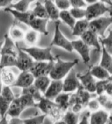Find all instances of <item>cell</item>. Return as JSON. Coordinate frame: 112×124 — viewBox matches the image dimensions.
Listing matches in <instances>:
<instances>
[{
    "label": "cell",
    "mask_w": 112,
    "mask_h": 124,
    "mask_svg": "<svg viewBox=\"0 0 112 124\" xmlns=\"http://www.w3.org/2000/svg\"><path fill=\"white\" fill-rule=\"evenodd\" d=\"M36 103L31 96L22 94L14 98L10 103L7 115L12 117H19L23 112L27 108H36Z\"/></svg>",
    "instance_id": "6da1fadb"
},
{
    "label": "cell",
    "mask_w": 112,
    "mask_h": 124,
    "mask_svg": "<svg viewBox=\"0 0 112 124\" xmlns=\"http://www.w3.org/2000/svg\"><path fill=\"white\" fill-rule=\"evenodd\" d=\"M55 57L52 70L49 76L51 80H62L64 78L79 61L78 59L70 61H64L60 58L59 55H57Z\"/></svg>",
    "instance_id": "7a4b0ae2"
},
{
    "label": "cell",
    "mask_w": 112,
    "mask_h": 124,
    "mask_svg": "<svg viewBox=\"0 0 112 124\" xmlns=\"http://www.w3.org/2000/svg\"><path fill=\"white\" fill-rule=\"evenodd\" d=\"M36 108L39 109L43 113V114L49 116L55 121L61 120L65 113L54 101L43 96L38 103H36Z\"/></svg>",
    "instance_id": "3957f363"
},
{
    "label": "cell",
    "mask_w": 112,
    "mask_h": 124,
    "mask_svg": "<svg viewBox=\"0 0 112 124\" xmlns=\"http://www.w3.org/2000/svg\"><path fill=\"white\" fill-rule=\"evenodd\" d=\"M5 11L12 14L16 21H19L30 27L34 30H37L41 23V19L34 16L32 10H27L25 12H20L9 7H6Z\"/></svg>",
    "instance_id": "277c9868"
},
{
    "label": "cell",
    "mask_w": 112,
    "mask_h": 124,
    "mask_svg": "<svg viewBox=\"0 0 112 124\" xmlns=\"http://www.w3.org/2000/svg\"><path fill=\"white\" fill-rule=\"evenodd\" d=\"M21 49L26 52L34 61L49 62L55 60V56H53L51 53V46L41 48L32 46L28 48H21Z\"/></svg>",
    "instance_id": "5b68a950"
},
{
    "label": "cell",
    "mask_w": 112,
    "mask_h": 124,
    "mask_svg": "<svg viewBox=\"0 0 112 124\" xmlns=\"http://www.w3.org/2000/svg\"><path fill=\"white\" fill-rule=\"evenodd\" d=\"M60 21L59 20L56 21L55 23L54 34L50 46L60 47L64 49L67 52L72 53L73 50L72 42L69 40L62 33L60 28Z\"/></svg>",
    "instance_id": "8992f818"
},
{
    "label": "cell",
    "mask_w": 112,
    "mask_h": 124,
    "mask_svg": "<svg viewBox=\"0 0 112 124\" xmlns=\"http://www.w3.org/2000/svg\"><path fill=\"white\" fill-rule=\"evenodd\" d=\"M112 25V16H101L89 21V30L98 36H104L107 29Z\"/></svg>",
    "instance_id": "52a82bcc"
},
{
    "label": "cell",
    "mask_w": 112,
    "mask_h": 124,
    "mask_svg": "<svg viewBox=\"0 0 112 124\" xmlns=\"http://www.w3.org/2000/svg\"><path fill=\"white\" fill-rule=\"evenodd\" d=\"M111 7L107 6L104 3L100 1H97L94 3L90 4L85 8V19L88 21H91L102 16L107 12H110Z\"/></svg>",
    "instance_id": "ba28073f"
},
{
    "label": "cell",
    "mask_w": 112,
    "mask_h": 124,
    "mask_svg": "<svg viewBox=\"0 0 112 124\" xmlns=\"http://www.w3.org/2000/svg\"><path fill=\"white\" fill-rule=\"evenodd\" d=\"M63 82V92L70 93L76 91L81 85L77 77V73L74 69H72L68 73Z\"/></svg>",
    "instance_id": "9c48e42d"
},
{
    "label": "cell",
    "mask_w": 112,
    "mask_h": 124,
    "mask_svg": "<svg viewBox=\"0 0 112 124\" xmlns=\"http://www.w3.org/2000/svg\"><path fill=\"white\" fill-rule=\"evenodd\" d=\"M34 63L33 59L18 45V55L16 67L21 72L29 71Z\"/></svg>",
    "instance_id": "30bf717a"
},
{
    "label": "cell",
    "mask_w": 112,
    "mask_h": 124,
    "mask_svg": "<svg viewBox=\"0 0 112 124\" xmlns=\"http://www.w3.org/2000/svg\"><path fill=\"white\" fill-rule=\"evenodd\" d=\"M54 61H34V64L29 71L33 74L34 78L42 76H49L52 70Z\"/></svg>",
    "instance_id": "8fae6325"
},
{
    "label": "cell",
    "mask_w": 112,
    "mask_h": 124,
    "mask_svg": "<svg viewBox=\"0 0 112 124\" xmlns=\"http://www.w3.org/2000/svg\"><path fill=\"white\" fill-rule=\"evenodd\" d=\"M80 84L85 90L91 93H95L96 81L90 73L89 68L84 73H77Z\"/></svg>",
    "instance_id": "7c38bea8"
},
{
    "label": "cell",
    "mask_w": 112,
    "mask_h": 124,
    "mask_svg": "<svg viewBox=\"0 0 112 124\" xmlns=\"http://www.w3.org/2000/svg\"><path fill=\"white\" fill-rule=\"evenodd\" d=\"M73 50L78 53L85 64L90 61V47L80 39L71 41Z\"/></svg>",
    "instance_id": "4fadbf2b"
},
{
    "label": "cell",
    "mask_w": 112,
    "mask_h": 124,
    "mask_svg": "<svg viewBox=\"0 0 112 124\" xmlns=\"http://www.w3.org/2000/svg\"><path fill=\"white\" fill-rule=\"evenodd\" d=\"M63 92V82L62 80H51L48 89L43 94V97L53 100Z\"/></svg>",
    "instance_id": "5bb4252c"
},
{
    "label": "cell",
    "mask_w": 112,
    "mask_h": 124,
    "mask_svg": "<svg viewBox=\"0 0 112 124\" xmlns=\"http://www.w3.org/2000/svg\"><path fill=\"white\" fill-rule=\"evenodd\" d=\"M35 78L30 71H22L16 77L13 87L25 89L33 84Z\"/></svg>",
    "instance_id": "9a60e30c"
},
{
    "label": "cell",
    "mask_w": 112,
    "mask_h": 124,
    "mask_svg": "<svg viewBox=\"0 0 112 124\" xmlns=\"http://www.w3.org/2000/svg\"><path fill=\"white\" fill-rule=\"evenodd\" d=\"M80 39L90 47L95 48L97 52L101 51V45L98 36L93 32L88 30L80 36Z\"/></svg>",
    "instance_id": "2e32d148"
},
{
    "label": "cell",
    "mask_w": 112,
    "mask_h": 124,
    "mask_svg": "<svg viewBox=\"0 0 112 124\" xmlns=\"http://www.w3.org/2000/svg\"><path fill=\"white\" fill-rule=\"evenodd\" d=\"M110 114L104 109H99L90 113V124H107Z\"/></svg>",
    "instance_id": "e0dca14e"
},
{
    "label": "cell",
    "mask_w": 112,
    "mask_h": 124,
    "mask_svg": "<svg viewBox=\"0 0 112 124\" xmlns=\"http://www.w3.org/2000/svg\"><path fill=\"white\" fill-rule=\"evenodd\" d=\"M16 74L9 68H3L1 69L0 78L4 86L13 87L16 79Z\"/></svg>",
    "instance_id": "ac0fdd59"
},
{
    "label": "cell",
    "mask_w": 112,
    "mask_h": 124,
    "mask_svg": "<svg viewBox=\"0 0 112 124\" xmlns=\"http://www.w3.org/2000/svg\"><path fill=\"white\" fill-rule=\"evenodd\" d=\"M89 70L91 75L99 80L109 79L111 77V74L99 65L90 66Z\"/></svg>",
    "instance_id": "d6986e66"
},
{
    "label": "cell",
    "mask_w": 112,
    "mask_h": 124,
    "mask_svg": "<svg viewBox=\"0 0 112 124\" xmlns=\"http://www.w3.org/2000/svg\"><path fill=\"white\" fill-rule=\"evenodd\" d=\"M99 65L106 70L112 75V56L104 47L101 46V58Z\"/></svg>",
    "instance_id": "ffe728a7"
},
{
    "label": "cell",
    "mask_w": 112,
    "mask_h": 124,
    "mask_svg": "<svg viewBox=\"0 0 112 124\" xmlns=\"http://www.w3.org/2000/svg\"><path fill=\"white\" fill-rule=\"evenodd\" d=\"M44 7L48 14V19L54 21H57L59 19L60 10L56 6L51 0H45Z\"/></svg>",
    "instance_id": "44dd1931"
},
{
    "label": "cell",
    "mask_w": 112,
    "mask_h": 124,
    "mask_svg": "<svg viewBox=\"0 0 112 124\" xmlns=\"http://www.w3.org/2000/svg\"><path fill=\"white\" fill-rule=\"evenodd\" d=\"M89 21L85 18L78 20L73 26L72 30V35L75 36H80L89 30Z\"/></svg>",
    "instance_id": "7402d4cb"
},
{
    "label": "cell",
    "mask_w": 112,
    "mask_h": 124,
    "mask_svg": "<svg viewBox=\"0 0 112 124\" xmlns=\"http://www.w3.org/2000/svg\"><path fill=\"white\" fill-rule=\"evenodd\" d=\"M70 96L69 93L62 92L54 99V102L64 112H66L70 108Z\"/></svg>",
    "instance_id": "603a6c76"
},
{
    "label": "cell",
    "mask_w": 112,
    "mask_h": 124,
    "mask_svg": "<svg viewBox=\"0 0 112 124\" xmlns=\"http://www.w3.org/2000/svg\"><path fill=\"white\" fill-rule=\"evenodd\" d=\"M51 79L49 76H42L35 78L33 85L40 91L42 94H44L48 89L51 83Z\"/></svg>",
    "instance_id": "cb8c5ba5"
},
{
    "label": "cell",
    "mask_w": 112,
    "mask_h": 124,
    "mask_svg": "<svg viewBox=\"0 0 112 124\" xmlns=\"http://www.w3.org/2000/svg\"><path fill=\"white\" fill-rule=\"evenodd\" d=\"M96 98L101 107H102L104 108V110L109 114H112V97H110L107 94L103 93L98 95Z\"/></svg>",
    "instance_id": "d4e9b609"
},
{
    "label": "cell",
    "mask_w": 112,
    "mask_h": 124,
    "mask_svg": "<svg viewBox=\"0 0 112 124\" xmlns=\"http://www.w3.org/2000/svg\"><path fill=\"white\" fill-rule=\"evenodd\" d=\"M25 34L24 30L21 28V27L19 26L16 23H13L10 27L9 30V36L11 39L14 41H18L24 39Z\"/></svg>",
    "instance_id": "484cf974"
},
{
    "label": "cell",
    "mask_w": 112,
    "mask_h": 124,
    "mask_svg": "<svg viewBox=\"0 0 112 124\" xmlns=\"http://www.w3.org/2000/svg\"><path fill=\"white\" fill-rule=\"evenodd\" d=\"M21 93L26 94L30 96L36 103H38L43 96H42V93H40V91L33 84L26 88L23 89Z\"/></svg>",
    "instance_id": "4316f807"
},
{
    "label": "cell",
    "mask_w": 112,
    "mask_h": 124,
    "mask_svg": "<svg viewBox=\"0 0 112 124\" xmlns=\"http://www.w3.org/2000/svg\"><path fill=\"white\" fill-rule=\"evenodd\" d=\"M39 37L40 33L38 32L33 29H30L25 32L24 39L27 45L32 46H34V45L38 42Z\"/></svg>",
    "instance_id": "83f0119b"
},
{
    "label": "cell",
    "mask_w": 112,
    "mask_h": 124,
    "mask_svg": "<svg viewBox=\"0 0 112 124\" xmlns=\"http://www.w3.org/2000/svg\"><path fill=\"white\" fill-rule=\"evenodd\" d=\"M61 120L65 124H78L79 122V114L72 112L71 110H67Z\"/></svg>",
    "instance_id": "f1b7e54d"
},
{
    "label": "cell",
    "mask_w": 112,
    "mask_h": 124,
    "mask_svg": "<svg viewBox=\"0 0 112 124\" xmlns=\"http://www.w3.org/2000/svg\"><path fill=\"white\" fill-rule=\"evenodd\" d=\"M59 18L71 29H73L76 22V19L73 18L68 10H61L59 14Z\"/></svg>",
    "instance_id": "f546056e"
},
{
    "label": "cell",
    "mask_w": 112,
    "mask_h": 124,
    "mask_svg": "<svg viewBox=\"0 0 112 124\" xmlns=\"http://www.w3.org/2000/svg\"><path fill=\"white\" fill-rule=\"evenodd\" d=\"M32 11L34 16H36V18L48 19V14H47L44 6L43 5L42 3L39 1L37 2L35 5V7Z\"/></svg>",
    "instance_id": "4dcf8cb0"
},
{
    "label": "cell",
    "mask_w": 112,
    "mask_h": 124,
    "mask_svg": "<svg viewBox=\"0 0 112 124\" xmlns=\"http://www.w3.org/2000/svg\"><path fill=\"white\" fill-rule=\"evenodd\" d=\"M31 3V2L29 0H20L16 3L11 4L8 7L17 10L18 12H25L29 10V8Z\"/></svg>",
    "instance_id": "1f68e13d"
},
{
    "label": "cell",
    "mask_w": 112,
    "mask_h": 124,
    "mask_svg": "<svg viewBox=\"0 0 112 124\" xmlns=\"http://www.w3.org/2000/svg\"><path fill=\"white\" fill-rule=\"evenodd\" d=\"M101 46L104 47L106 50L112 56V30L109 31L106 37L99 38Z\"/></svg>",
    "instance_id": "d6a6232c"
},
{
    "label": "cell",
    "mask_w": 112,
    "mask_h": 124,
    "mask_svg": "<svg viewBox=\"0 0 112 124\" xmlns=\"http://www.w3.org/2000/svg\"><path fill=\"white\" fill-rule=\"evenodd\" d=\"M46 115L44 114L36 115V116L23 119L24 124H43Z\"/></svg>",
    "instance_id": "836d02e7"
},
{
    "label": "cell",
    "mask_w": 112,
    "mask_h": 124,
    "mask_svg": "<svg viewBox=\"0 0 112 124\" xmlns=\"http://www.w3.org/2000/svg\"><path fill=\"white\" fill-rule=\"evenodd\" d=\"M71 14L75 19L80 20L85 18L86 10L84 8H72L69 10Z\"/></svg>",
    "instance_id": "e575fe53"
},
{
    "label": "cell",
    "mask_w": 112,
    "mask_h": 124,
    "mask_svg": "<svg viewBox=\"0 0 112 124\" xmlns=\"http://www.w3.org/2000/svg\"><path fill=\"white\" fill-rule=\"evenodd\" d=\"M0 96L5 98V99L7 100L10 102L13 101L14 98H16V96H14V94L11 89V87L8 86H4L2 90L1 93L0 94Z\"/></svg>",
    "instance_id": "d590c367"
},
{
    "label": "cell",
    "mask_w": 112,
    "mask_h": 124,
    "mask_svg": "<svg viewBox=\"0 0 112 124\" xmlns=\"http://www.w3.org/2000/svg\"><path fill=\"white\" fill-rule=\"evenodd\" d=\"M11 102L0 96V116L3 117L7 115Z\"/></svg>",
    "instance_id": "8d00e7d4"
},
{
    "label": "cell",
    "mask_w": 112,
    "mask_h": 124,
    "mask_svg": "<svg viewBox=\"0 0 112 124\" xmlns=\"http://www.w3.org/2000/svg\"><path fill=\"white\" fill-rule=\"evenodd\" d=\"M109 79L98 80L96 82L95 93L98 96L101 95V94L105 93V87H106V85Z\"/></svg>",
    "instance_id": "74e56055"
},
{
    "label": "cell",
    "mask_w": 112,
    "mask_h": 124,
    "mask_svg": "<svg viewBox=\"0 0 112 124\" xmlns=\"http://www.w3.org/2000/svg\"><path fill=\"white\" fill-rule=\"evenodd\" d=\"M54 3L60 10H68L71 7L69 0H55Z\"/></svg>",
    "instance_id": "f35d334b"
},
{
    "label": "cell",
    "mask_w": 112,
    "mask_h": 124,
    "mask_svg": "<svg viewBox=\"0 0 112 124\" xmlns=\"http://www.w3.org/2000/svg\"><path fill=\"white\" fill-rule=\"evenodd\" d=\"M87 107H88L90 111L92 113L100 109L101 106L97 98H96V99L94 98V99H91L88 102Z\"/></svg>",
    "instance_id": "ab89813d"
},
{
    "label": "cell",
    "mask_w": 112,
    "mask_h": 124,
    "mask_svg": "<svg viewBox=\"0 0 112 124\" xmlns=\"http://www.w3.org/2000/svg\"><path fill=\"white\" fill-rule=\"evenodd\" d=\"M72 8H84L87 7V3L84 0H69Z\"/></svg>",
    "instance_id": "60d3db41"
},
{
    "label": "cell",
    "mask_w": 112,
    "mask_h": 124,
    "mask_svg": "<svg viewBox=\"0 0 112 124\" xmlns=\"http://www.w3.org/2000/svg\"><path fill=\"white\" fill-rule=\"evenodd\" d=\"M105 93L110 96V97H112V80L111 79H109L106 85Z\"/></svg>",
    "instance_id": "b9f144b4"
},
{
    "label": "cell",
    "mask_w": 112,
    "mask_h": 124,
    "mask_svg": "<svg viewBox=\"0 0 112 124\" xmlns=\"http://www.w3.org/2000/svg\"><path fill=\"white\" fill-rule=\"evenodd\" d=\"M90 115V112H89L86 113L85 114L83 115L82 119L79 122L78 124H90L89 117Z\"/></svg>",
    "instance_id": "7bdbcfd3"
},
{
    "label": "cell",
    "mask_w": 112,
    "mask_h": 124,
    "mask_svg": "<svg viewBox=\"0 0 112 124\" xmlns=\"http://www.w3.org/2000/svg\"><path fill=\"white\" fill-rule=\"evenodd\" d=\"M8 124H24L23 119L19 117H12L9 121H8Z\"/></svg>",
    "instance_id": "ee69618b"
},
{
    "label": "cell",
    "mask_w": 112,
    "mask_h": 124,
    "mask_svg": "<svg viewBox=\"0 0 112 124\" xmlns=\"http://www.w3.org/2000/svg\"><path fill=\"white\" fill-rule=\"evenodd\" d=\"M14 0H0V8H6L12 4Z\"/></svg>",
    "instance_id": "f6af8a7d"
},
{
    "label": "cell",
    "mask_w": 112,
    "mask_h": 124,
    "mask_svg": "<svg viewBox=\"0 0 112 124\" xmlns=\"http://www.w3.org/2000/svg\"><path fill=\"white\" fill-rule=\"evenodd\" d=\"M100 2H101L105 5H108L110 7H112V1L111 0H98Z\"/></svg>",
    "instance_id": "bcb514c9"
},
{
    "label": "cell",
    "mask_w": 112,
    "mask_h": 124,
    "mask_svg": "<svg viewBox=\"0 0 112 124\" xmlns=\"http://www.w3.org/2000/svg\"><path fill=\"white\" fill-rule=\"evenodd\" d=\"M7 115H6L3 117H1V120H0V124H8V121L7 120Z\"/></svg>",
    "instance_id": "7dc6e473"
},
{
    "label": "cell",
    "mask_w": 112,
    "mask_h": 124,
    "mask_svg": "<svg viewBox=\"0 0 112 124\" xmlns=\"http://www.w3.org/2000/svg\"><path fill=\"white\" fill-rule=\"evenodd\" d=\"M86 3L89 4H92V3H94L95 2H96L98 1V0H84Z\"/></svg>",
    "instance_id": "c3c4849f"
},
{
    "label": "cell",
    "mask_w": 112,
    "mask_h": 124,
    "mask_svg": "<svg viewBox=\"0 0 112 124\" xmlns=\"http://www.w3.org/2000/svg\"><path fill=\"white\" fill-rule=\"evenodd\" d=\"M3 87V84L2 82L1 78H0V94L1 93V91H2V90Z\"/></svg>",
    "instance_id": "681fc988"
},
{
    "label": "cell",
    "mask_w": 112,
    "mask_h": 124,
    "mask_svg": "<svg viewBox=\"0 0 112 124\" xmlns=\"http://www.w3.org/2000/svg\"><path fill=\"white\" fill-rule=\"evenodd\" d=\"M107 124H112V115L109 116L108 121Z\"/></svg>",
    "instance_id": "f907efd6"
},
{
    "label": "cell",
    "mask_w": 112,
    "mask_h": 124,
    "mask_svg": "<svg viewBox=\"0 0 112 124\" xmlns=\"http://www.w3.org/2000/svg\"><path fill=\"white\" fill-rule=\"evenodd\" d=\"M54 124H65V123H64L62 120H60V121H55Z\"/></svg>",
    "instance_id": "816d5d0a"
},
{
    "label": "cell",
    "mask_w": 112,
    "mask_h": 124,
    "mask_svg": "<svg viewBox=\"0 0 112 124\" xmlns=\"http://www.w3.org/2000/svg\"><path fill=\"white\" fill-rule=\"evenodd\" d=\"M3 41H0V52H1L2 46H3Z\"/></svg>",
    "instance_id": "f5cc1de1"
},
{
    "label": "cell",
    "mask_w": 112,
    "mask_h": 124,
    "mask_svg": "<svg viewBox=\"0 0 112 124\" xmlns=\"http://www.w3.org/2000/svg\"><path fill=\"white\" fill-rule=\"evenodd\" d=\"M110 13V16L112 17V7H111V11L109 12Z\"/></svg>",
    "instance_id": "db71d44e"
},
{
    "label": "cell",
    "mask_w": 112,
    "mask_h": 124,
    "mask_svg": "<svg viewBox=\"0 0 112 124\" xmlns=\"http://www.w3.org/2000/svg\"><path fill=\"white\" fill-rule=\"evenodd\" d=\"M29 1L31 2L32 3V2H34V1H35L36 0H29Z\"/></svg>",
    "instance_id": "11a10c76"
},
{
    "label": "cell",
    "mask_w": 112,
    "mask_h": 124,
    "mask_svg": "<svg viewBox=\"0 0 112 124\" xmlns=\"http://www.w3.org/2000/svg\"><path fill=\"white\" fill-rule=\"evenodd\" d=\"M110 79H111V80H112V76H111V78H110Z\"/></svg>",
    "instance_id": "9f6ffc18"
},
{
    "label": "cell",
    "mask_w": 112,
    "mask_h": 124,
    "mask_svg": "<svg viewBox=\"0 0 112 124\" xmlns=\"http://www.w3.org/2000/svg\"><path fill=\"white\" fill-rule=\"evenodd\" d=\"M111 1H112V0H111Z\"/></svg>",
    "instance_id": "6f0895ef"
}]
</instances>
